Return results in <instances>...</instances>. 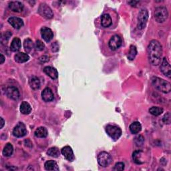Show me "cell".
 I'll use <instances>...</instances> for the list:
<instances>
[{"label": "cell", "instance_id": "obj_1", "mask_svg": "<svg viewBox=\"0 0 171 171\" xmlns=\"http://www.w3.org/2000/svg\"><path fill=\"white\" fill-rule=\"evenodd\" d=\"M148 56L150 62L153 66H158L161 61L163 54V47L160 43L156 40H151L148 46Z\"/></svg>", "mask_w": 171, "mask_h": 171}, {"label": "cell", "instance_id": "obj_2", "mask_svg": "<svg viewBox=\"0 0 171 171\" xmlns=\"http://www.w3.org/2000/svg\"><path fill=\"white\" fill-rule=\"evenodd\" d=\"M151 80L152 84L154 86V87L161 92L167 94L170 92L171 85L169 82L166 81V80L162 78L154 76L152 78Z\"/></svg>", "mask_w": 171, "mask_h": 171}, {"label": "cell", "instance_id": "obj_3", "mask_svg": "<svg viewBox=\"0 0 171 171\" xmlns=\"http://www.w3.org/2000/svg\"><path fill=\"white\" fill-rule=\"evenodd\" d=\"M154 19L159 23H163L166 21L168 16L169 13L167 9L164 7H159L154 10Z\"/></svg>", "mask_w": 171, "mask_h": 171}, {"label": "cell", "instance_id": "obj_4", "mask_svg": "<svg viewBox=\"0 0 171 171\" xmlns=\"http://www.w3.org/2000/svg\"><path fill=\"white\" fill-rule=\"evenodd\" d=\"M106 132L107 134L113 140H118L122 135V130L119 127L115 125H108L106 127Z\"/></svg>", "mask_w": 171, "mask_h": 171}, {"label": "cell", "instance_id": "obj_5", "mask_svg": "<svg viewBox=\"0 0 171 171\" xmlns=\"http://www.w3.org/2000/svg\"><path fill=\"white\" fill-rule=\"evenodd\" d=\"M149 19V13L146 9H142L140 10L138 17V29L142 30L146 26V24Z\"/></svg>", "mask_w": 171, "mask_h": 171}, {"label": "cell", "instance_id": "obj_6", "mask_svg": "<svg viewBox=\"0 0 171 171\" xmlns=\"http://www.w3.org/2000/svg\"><path fill=\"white\" fill-rule=\"evenodd\" d=\"M98 164L102 167H106L112 162L111 155L107 152H101L98 155Z\"/></svg>", "mask_w": 171, "mask_h": 171}, {"label": "cell", "instance_id": "obj_7", "mask_svg": "<svg viewBox=\"0 0 171 171\" xmlns=\"http://www.w3.org/2000/svg\"><path fill=\"white\" fill-rule=\"evenodd\" d=\"M38 12L46 19H51L54 17V13L51 9L46 3H41L38 8Z\"/></svg>", "mask_w": 171, "mask_h": 171}, {"label": "cell", "instance_id": "obj_8", "mask_svg": "<svg viewBox=\"0 0 171 171\" xmlns=\"http://www.w3.org/2000/svg\"><path fill=\"white\" fill-rule=\"evenodd\" d=\"M27 134V130L26 126L22 122L18 123L13 130V134L14 136L21 138L26 136Z\"/></svg>", "mask_w": 171, "mask_h": 171}, {"label": "cell", "instance_id": "obj_9", "mask_svg": "<svg viewBox=\"0 0 171 171\" xmlns=\"http://www.w3.org/2000/svg\"><path fill=\"white\" fill-rule=\"evenodd\" d=\"M121 45L122 39L121 37L118 35H115L112 36L108 42V46L112 50H118L121 46Z\"/></svg>", "mask_w": 171, "mask_h": 171}, {"label": "cell", "instance_id": "obj_10", "mask_svg": "<svg viewBox=\"0 0 171 171\" xmlns=\"http://www.w3.org/2000/svg\"><path fill=\"white\" fill-rule=\"evenodd\" d=\"M6 94L9 98L13 100H17L20 98V92H19V90L14 86L7 88L6 90Z\"/></svg>", "mask_w": 171, "mask_h": 171}, {"label": "cell", "instance_id": "obj_11", "mask_svg": "<svg viewBox=\"0 0 171 171\" xmlns=\"http://www.w3.org/2000/svg\"><path fill=\"white\" fill-rule=\"evenodd\" d=\"M160 71L163 72V74L167 76L168 78H170L171 76V67L169 63V61L166 58H164L163 59L162 63H161L160 65Z\"/></svg>", "mask_w": 171, "mask_h": 171}, {"label": "cell", "instance_id": "obj_12", "mask_svg": "<svg viewBox=\"0 0 171 171\" xmlns=\"http://www.w3.org/2000/svg\"><path fill=\"white\" fill-rule=\"evenodd\" d=\"M61 153L64 155V157L67 159L68 160L72 162V161L75 159V156L73 153V150L69 146H64L62 149L61 150Z\"/></svg>", "mask_w": 171, "mask_h": 171}, {"label": "cell", "instance_id": "obj_13", "mask_svg": "<svg viewBox=\"0 0 171 171\" xmlns=\"http://www.w3.org/2000/svg\"><path fill=\"white\" fill-rule=\"evenodd\" d=\"M41 35L42 38L46 42H50L54 37V34L51 30L46 27H43L41 29Z\"/></svg>", "mask_w": 171, "mask_h": 171}, {"label": "cell", "instance_id": "obj_14", "mask_svg": "<svg viewBox=\"0 0 171 171\" xmlns=\"http://www.w3.org/2000/svg\"><path fill=\"white\" fill-rule=\"evenodd\" d=\"M42 97L43 100L46 102H48L53 100L54 96L53 92H52L51 91V90L49 88H46L42 91Z\"/></svg>", "mask_w": 171, "mask_h": 171}, {"label": "cell", "instance_id": "obj_15", "mask_svg": "<svg viewBox=\"0 0 171 171\" xmlns=\"http://www.w3.org/2000/svg\"><path fill=\"white\" fill-rule=\"evenodd\" d=\"M8 22L15 29H20L23 26V22L20 17H11L8 19Z\"/></svg>", "mask_w": 171, "mask_h": 171}, {"label": "cell", "instance_id": "obj_16", "mask_svg": "<svg viewBox=\"0 0 171 171\" xmlns=\"http://www.w3.org/2000/svg\"><path fill=\"white\" fill-rule=\"evenodd\" d=\"M44 73L48 76L51 79L56 80L58 77V73L57 70L53 67H50V66H46L44 68Z\"/></svg>", "mask_w": 171, "mask_h": 171}, {"label": "cell", "instance_id": "obj_17", "mask_svg": "<svg viewBox=\"0 0 171 171\" xmlns=\"http://www.w3.org/2000/svg\"><path fill=\"white\" fill-rule=\"evenodd\" d=\"M23 4L20 2H11L9 3V8L14 12H21L23 9Z\"/></svg>", "mask_w": 171, "mask_h": 171}, {"label": "cell", "instance_id": "obj_18", "mask_svg": "<svg viewBox=\"0 0 171 171\" xmlns=\"http://www.w3.org/2000/svg\"><path fill=\"white\" fill-rule=\"evenodd\" d=\"M14 58H15V60L18 63H24L29 60L30 56L27 54L20 52V53H17L15 55Z\"/></svg>", "mask_w": 171, "mask_h": 171}, {"label": "cell", "instance_id": "obj_19", "mask_svg": "<svg viewBox=\"0 0 171 171\" xmlns=\"http://www.w3.org/2000/svg\"><path fill=\"white\" fill-rule=\"evenodd\" d=\"M22 46L21 40L18 37H14L13 39L11 45H10V50L12 51H17L20 50Z\"/></svg>", "mask_w": 171, "mask_h": 171}, {"label": "cell", "instance_id": "obj_20", "mask_svg": "<svg viewBox=\"0 0 171 171\" xmlns=\"http://www.w3.org/2000/svg\"><path fill=\"white\" fill-rule=\"evenodd\" d=\"M112 19L108 14H104L101 16V24L104 27H108L112 25Z\"/></svg>", "mask_w": 171, "mask_h": 171}, {"label": "cell", "instance_id": "obj_21", "mask_svg": "<svg viewBox=\"0 0 171 171\" xmlns=\"http://www.w3.org/2000/svg\"><path fill=\"white\" fill-rule=\"evenodd\" d=\"M130 131L131 132L132 134H138L142 130V126L140 123L139 122H134L130 125Z\"/></svg>", "mask_w": 171, "mask_h": 171}, {"label": "cell", "instance_id": "obj_22", "mask_svg": "<svg viewBox=\"0 0 171 171\" xmlns=\"http://www.w3.org/2000/svg\"><path fill=\"white\" fill-rule=\"evenodd\" d=\"M29 84L30 87L34 90H38L40 88V81L38 78L33 76L30 79Z\"/></svg>", "mask_w": 171, "mask_h": 171}, {"label": "cell", "instance_id": "obj_23", "mask_svg": "<svg viewBox=\"0 0 171 171\" xmlns=\"http://www.w3.org/2000/svg\"><path fill=\"white\" fill-rule=\"evenodd\" d=\"M20 111L23 115H29L32 111V108L30 104L26 101H23L20 106Z\"/></svg>", "mask_w": 171, "mask_h": 171}, {"label": "cell", "instance_id": "obj_24", "mask_svg": "<svg viewBox=\"0 0 171 171\" xmlns=\"http://www.w3.org/2000/svg\"><path fill=\"white\" fill-rule=\"evenodd\" d=\"M44 167L47 170H59V167L55 161L48 160L45 163Z\"/></svg>", "mask_w": 171, "mask_h": 171}, {"label": "cell", "instance_id": "obj_25", "mask_svg": "<svg viewBox=\"0 0 171 171\" xmlns=\"http://www.w3.org/2000/svg\"><path fill=\"white\" fill-rule=\"evenodd\" d=\"M35 136L37 138H46L47 136V130L45 127L37 128L35 131Z\"/></svg>", "mask_w": 171, "mask_h": 171}, {"label": "cell", "instance_id": "obj_26", "mask_svg": "<svg viewBox=\"0 0 171 171\" xmlns=\"http://www.w3.org/2000/svg\"><path fill=\"white\" fill-rule=\"evenodd\" d=\"M23 47H24V50L27 53H30L32 50L33 47H34V43H33L32 40L30 38L26 39L24 40V42H23Z\"/></svg>", "mask_w": 171, "mask_h": 171}, {"label": "cell", "instance_id": "obj_27", "mask_svg": "<svg viewBox=\"0 0 171 171\" xmlns=\"http://www.w3.org/2000/svg\"><path fill=\"white\" fill-rule=\"evenodd\" d=\"M13 152V147L12 144L7 143L3 150V154L5 156H10Z\"/></svg>", "mask_w": 171, "mask_h": 171}, {"label": "cell", "instance_id": "obj_28", "mask_svg": "<svg viewBox=\"0 0 171 171\" xmlns=\"http://www.w3.org/2000/svg\"><path fill=\"white\" fill-rule=\"evenodd\" d=\"M47 154L50 156H52V157L57 158L60 156V152L57 147H51L47 151Z\"/></svg>", "mask_w": 171, "mask_h": 171}, {"label": "cell", "instance_id": "obj_29", "mask_svg": "<svg viewBox=\"0 0 171 171\" xmlns=\"http://www.w3.org/2000/svg\"><path fill=\"white\" fill-rule=\"evenodd\" d=\"M149 112L153 116H159L163 112V109L157 106H153L149 109Z\"/></svg>", "mask_w": 171, "mask_h": 171}, {"label": "cell", "instance_id": "obj_30", "mask_svg": "<svg viewBox=\"0 0 171 171\" xmlns=\"http://www.w3.org/2000/svg\"><path fill=\"white\" fill-rule=\"evenodd\" d=\"M136 54H137V50H136V46L133 45L130 46V50H129V52H128V54L127 56L128 58L130 60H133L135 58Z\"/></svg>", "mask_w": 171, "mask_h": 171}, {"label": "cell", "instance_id": "obj_31", "mask_svg": "<svg viewBox=\"0 0 171 171\" xmlns=\"http://www.w3.org/2000/svg\"><path fill=\"white\" fill-rule=\"evenodd\" d=\"M140 154H141V150H136L134 151V153L132 154V159L133 161L138 164H140L142 163V162H141L140 160Z\"/></svg>", "mask_w": 171, "mask_h": 171}, {"label": "cell", "instance_id": "obj_32", "mask_svg": "<svg viewBox=\"0 0 171 171\" xmlns=\"http://www.w3.org/2000/svg\"><path fill=\"white\" fill-rule=\"evenodd\" d=\"M35 47H36V50L42 51V50H43L44 49L45 45H44V43H43L42 41H40V40H37L36 42Z\"/></svg>", "mask_w": 171, "mask_h": 171}, {"label": "cell", "instance_id": "obj_33", "mask_svg": "<svg viewBox=\"0 0 171 171\" xmlns=\"http://www.w3.org/2000/svg\"><path fill=\"white\" fill-rule=\"evenodd\" d=\"M164 123L167 125H170V122H171V116H170V113L167 112L166 115L164 116L163 119Z\"/></svg>", "mask_w": 171, "mask_h": 171}, {"label": "cell", "instance_id": "obj_34", "mask_svg": "<svg viewBox=\"0 0 171 171\" xmlns=\"http://www.w3.org/2000/svg\"><path fill=\"white\" fill-rule=\"evenodd\" d=\"M125 169V164L122 163H118L114 167V170H123Z\"/></svg>", "mask_w": 171, "mask_h": 171}, {"label": "cell", "instance_id": "obj_35", "mask_svg": "<svg viewBox=\"0 0 171 171\" xmlns=\"http://www.w3.org/2000/svg\"><path fill=\"white\" fill-rule=\"evenodd\" d=\"M12 34L11 32H6L4 33L3 34H2V39L3 40V39H5V37H6V39H7V40L9 39V37H10L12 36Z\"/></svg>", "mask_w": 171, "mask_h": 171}, {"label": "cell", "instance_id": "obj_36", "mask_svg": "<svg viewBox=\"0 0 171 171\" xmlns=\"http://www.w3.org/2000/svg\"><path fill=\"white\" fill-rule=\"evenodd\" d=\"M51 50H52V51H54V52L58 51L59 50V46L58 44V43L54 42L51 44Z\"/></svg>", "mask_w": 171, "mask_h": 171}, {"label": "cell", "instance_id": "obj_37", "mask_svg": "<svg viewBox=\"0 0 171 171\" xmlns=\"http://www.w3.org/2000/svg\"><path fill=\"white\" fill-rule=\"evenodd\" d=\"M40 61H42V62H46V61H49V57H47L46 56H42L41 58H40Z\"/></svg>", "mask_w": 171, "mask_h": 171}, {"label": "cell", "instance_id": "obj_38", "mask_svg": "<svg viewBox=\"0 0 171 171\" xmlns=\"http://www.w3.org/2000/svg\"><path fill=\"white\" fill-rule=\"evenodd\" d=\"M138 3H139V2H128V3H130L132 6H136V4Z\"/></svg>", "mask_w": 171, "mask_h": 171}, {"label": "cell", "instance_id": "obj_39", "mask_svg": "<svg viewBox=\"0 0 171 171\" xmlns=\"http://www.w3.org/2000/svg\"><path fill=\"white\" fill-rule=\"evenodd\" d=\"M5 61V57L2 54H1V64H3Z\"/></svg>", "mask_w": 171, "mask_h": 171}, {"label": "cell", "instance_id": "obj_40", "mask_svg": "<svg viewBox=\"0 0 171 171\" xmlns=\"http://www.w3.org/2000/svg\"><path fill=\"white\" fill-rule=\"evenodd\" d=\"M0 119H1V128H2L3 127V126H4L5 122H4V120L3 119V118H0Z\"/></svg>", "mask_w": 171, "mask_h": 171}]
</instances>
